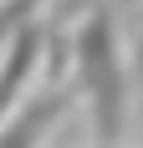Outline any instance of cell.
<instances>
[{
  "label": "cell",
  "mask_w": 143,
  "mask_h": 148,
  "mask_svg": "<svg viewBox=\"0 0 143 148\" xmlns=\"http://www.w3.org/2000/svg\"><path fill=\"white\" fill-rule=\"evenodd\" d=\"M77 82H82L87 102H92V128L102 148H118L128 133V66H123V46H118L113 15L97 10L87 15L77 31Z\"/></svg>",
  "instance_id": "cell-1"
},
{
  "label": "cell",
  "mask_w": 143,
  "mask_h": 148,
  "mask_svg": "<svg viewBox=\"0 0 143 148\" xmlns=\"http://www.w3.org/2000/svg\"><path fill=\"white\" fill-rule=\"evenodd\" d=\"M36 61H41V31L21 26L15 41L5 46V56H0V123L10 118V107H15V97H21V87L31 82Z\"/></svg>",
  "instance_id": "cell-2"
},
{
  "label": "cell",
  "mask_w": 143,
  "mask_h": 148,
  "mask_svg": "<svg viewBox=\"0 0 143 148\" xmlns=\"http://www.w3.org/2000/svg\"><path fill=\"white\" fill-rule=\"evenodd\" d=\"M72 107V92H46V97H36L31 107H21L5 128H0V148H41V138H46V128L61 118Z\"/></svg>",
  "instance_id": "cell-3"
}]
</instances>
